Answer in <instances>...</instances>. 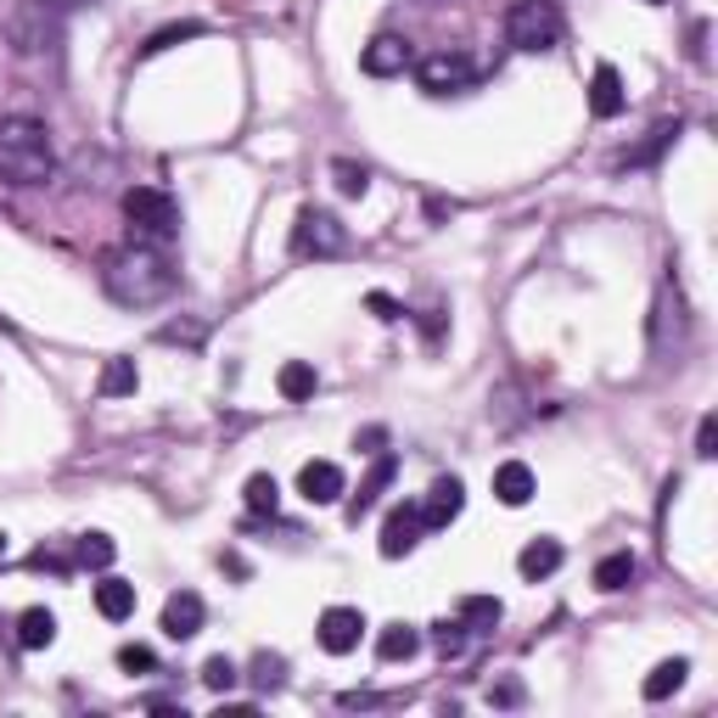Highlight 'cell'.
<instances>
[{
    "label": "cell",
    "mask_w": 718,
    "mask_h": 718,
    "mask_svg": "<svg viewBox=\"0 0 718 718\" xmlns=\"http://www.w3.org/2000/svg\"><path fill=\"white\" fill-rule=\"evenodd\" d=\"M102 286H107V298L124 304V309H152L163 298H174V286H180V270L163 248H147V242H129L107 259L102 270Z\"/></svg>",
    "instance_id": "1"
},
{
    "label": "cell",
    "mask_w": 718,
    "mask_h": 718,
    "mask_svg": "<svg viewBox=\"0 0 718 718\" xmlns=\"http://www.w3.org/2000/svg\"><path fill=\"white\" fill-rule=\"evenodd\" d=\"M57 169L52 129L39 118H0V180L7 185H45Z\"/></svg>",
    "instance_id": "2"
},
{
    "label": "cell",
    "mask_w": 718,
    "mask_h": 718,
    "mask_svg": "<svg viewBox=\"0 0 718 718\" xmlns=\"http://www.w3.org/2000/svg\"><path fill=\"white\" fill-rule=\"evenodd\" d=\"M62 23H68V0H18L7 23H0V34H7L18 57H39V52H57Z\"/></svg>",
    "instance_id": "3"
},
{
    "label": "cell",
    "mask_w": 718,
    "mask_h": 718,
    "mask_svg": "<svg viewBox=\"0 0 718 718\" xmlns=\"http://www.w3.org/2000/svg\"><path fill=\"white\" fill-rule=\"evenodd\" d=\"M124 219H129V242H147V248H169L180 236V208L158 185H129L124 191Z\"/></svg>",
    "instance_id": "4"
},
{
    "label": "cell",
    "mask_w": 718,
    "mask_h": 718,
    "mask_svg": "<svg viewBox=\"0 0 718 718\" xmlns=\"http://www.w3.org/2000/svg\"><path fill=\"white\" fill-rule=\"evenodd\" d=\"M505 39L516 45V52H556L561 45V7L556 0H511V12H505Z\"/></svg>",
    "instance_id": "5"
},
{
    "label": "cell",
    "mask_w": 718,
    "mask_h": 718,
    "mask_svg": "<svg viewBox=\"0 0 718 718\" xmlns=\"http://www.w3.org/2000/svg\"><path fill=\"white\" fill-rule=\"evenodd\" d=\"M349 248V230L338 214H326V208H304L298 225H293V253L298 259H338Z\"/></svg>",
    "instance_id": "6"
},
{
    "label": "cell",
    "mask_w": 718,
    "mask_h": 718,
    "mask_svg": "<svg viewBox=\"0 0 718 718\" xmlns=\"http://www.w3.org/2000/svg\"><path fill=\"white\" fill-rule=\"evenodd\" d=\"M415 84L426 95H455V90H471L477 84V62L466 52H433L415 62Z\"/></svg>",
    "instance_id": "7"
},
{
    "label": "cell",
    "mask_w": 718,
    "mask_h": 718,
    "mask_svg": "<svg viewBox=\"0 0 718 718\" xmlns=\"http://www.w3.org/2000/svg\"><path fill=\"white\" fill-rule=\"evenodd\" d=\"M360 635H365V612H360V606H326L320 624H315V640H320V651H331V657H349V651L360 646Z\"/></svg>",
    "instance_id": "8"
},
{
    "label": "cell",
    "mask_w": 718,
    "mask_h": 718,
    "mask_svg": "<svg viewBox=\"0 0 718 718\" xmlns=\"http://www.w3.org/2000/svg\"><path fill=\"white\" fill-rule=\"evenodd\" d=\"M421 545V505H394L388 516H381V556L388 561H399V556H410Z\"/></svg>",
    "instance_id": "9"
},
{
    "label": "cell",
    "mask_w": 718,
    "mask_h": 718,
    "mask_svg": "<svg viewBox=\"0 0 718 718\" xmlns=\"http://www.w3.org/2000/svg\"><path fill=\"white\" fill-rule=\"evenodd\" d=\"M415 62V52H410V39H399V34H376L365 52H360V68L371 73V79H394V73H404Z\"/></svg>",
    "instance_id": "10"
},
{
    "label": "cell",
    "mask_w": 718,
    "mask_h": 718,
    "mask_svg": "<svg viewBox=\"0 0 718 718\" xmlns=\"http://www.w3.org/2000/svg\"><path fill=\"white\" fill-rule=\"evenodd\" d=\"M298 494H304L309 505H338V500L349 494L343 466H338V460H304V471H298Z\"/></svg>",
    "instance_id": "11"
},
{
    "label": "cell",
    "mask_w": 718,
    "mask_h": 718,
    "mask_svg": "<svg viewBox=\"0 0 718 718\" xmlns=\"http://www.w3.org/2000/svg\"><path fill=\"white\" fill-rule=\"evenodd\" d=\"M466 511V489H460V477H438L433 489H426L421 500V528H449V522Z\"/></svg>",
    "instance_id": "12"
},
{
    "label": "cell",
    "mask_w": 718,
    "mask_h": 718,
    "mask_svg": "<svg viewBox=\"0 0 718 718\" xmlns=\"http://www.w3.org/2000/svg\"><path fill=\"white\" fill-rule=\"evenodd\" d=\"M394 477H399V455L394 449H376V460H371V471H365V483H360V494L349 500V522H360L381 494H388V483H394Z\"/></svg>",
    "instance_id": "13"
},
{
    "label": "cell",
    "mask_w": 718,
    "mask_h": 718,
    "mask_svg": "<svg viewBox=\"0 0 718 718\" xmlns=\"http://www.w3.org/2000/svg\"><path fill=\"white\" fill-rule=\"evenodd\" d=\"M203 617H208L203 595H197V590H180V595L163 601V635H169V640H191V635L203 629Z\"/></svg>",
    "instance_id": "14"
},
{
    "label": "cell",
    "mask_w": 718,
    "mask_h": 718,
    "mask_svg": "<svg viewBox=\"0 0 718 718\" xmlns=\"http://www.w3.org/2000/svg\"><path fill=\"white\" fill-rule=\"evenodd\" d=\"M534 466L528 460H500L494 466V500L500 505H511V511H522V505H528L534 500Z\"/></svg>",
    "instance_id": "15"
},
{
    "label": "cell",
    "mask_w": 718,
    "mask_h": 718,
    "mask_svg": "<svg viewBox=\"0 0 718 718\" xmlns=\"http://www.w3.org/2000/svg\"><path fill=\"white\" fill-rule=\"evenodd\" d=\"M567 561V550H561V539H550V534H539V539H528L522 545V556H516V572L528 584H539V579H550V572Z\"/></svg>",
    "instance_id": "16"
},
{
    "label": "cell",
    "mask_w": 718,
    "mask_h": 718,
    "mask_svg": "<svg viewBox=\"0 0 718 718\" xmlns=\"http://www.w3.org/2000/svg\"><path fill=\"white\" fill-rule=\"evenodd\" d=\"M624 102H629V95H624V79H617L612 62H601L595 79H590V113H595V118H617V113H624Z\"/></svg>",
    "instance_id": "17"
},
{
    "label": "cell",
    "mask_w": 718,
    "mask_h": 718,
    "mask_svg": "<svg viewBox=\"0 0 718 718\" xmlns=\"http://www.w3.org/2000/svg\"><path fill=\"white\" fill-rule=\"evenodd\" d=\"M635 572H640L635 550H612V556L595 561V590H601V595H617V590L635 584Z\"/></svg>",
    "instance_id": "18"
},
{
    "label": "cell",
    "mask_w": 718,
    "mask_h": 718,
    "mask_svg": "<svg viewBox=\"0 0 718 718\" xmlns=\"http://www.w3.org/2000/svg\"><path fill=\"white\" fill-rule=\"evenodd\" d=\"M685 674H691V662H685V657H668V662H657L651 674H646L640 696H646V702H668V696L685 685Z\"/></svg>",
    "instance_id": "19"
},
{
    "label": "cell",
    "mask_w": 718,
    "mask_h": 718,
    "mask_svg": "<svg viewBox=\"0 0 718 718\" xmlns=\"http://www.w3.org/2000/svg\"><path fill=\"white\" fill-rule=\"evenodd\" d=\"M95 612H102L107 624H124V617H135V584L102 579V584H95Z\"/></svg>",
    "instance_id": "20"
},
{
    "label": "cell",
    "mask_w": 718,
    "mask_h": 718,
    "mask_svg": "<svg viewBox=\"0 0 718 718\" xmlns=\"http://www.w3.org/2000/svg\"><path fill=\"white\" fill-rule=\"evenodd\" d=\"M140 388V371H135V360H107L102 365V376H95V394H102V399H129Z\"/></svg>",
    "instance_id": "21"
},
{
    "label": "cell",
    "mask_w": 718,
    "mask_h": 718,
    "mask_svg": "<svg viewBox=\"0 0 718 718\" xmlns=\"http://www.w3.org/2000/svg\"><path fill=\"white\" fill-rule=\"evenodd\" d=\"M415 651H421V629L415 624H388L376 635V657L381 662H410Z\"/></svg>",
    "instance_id": "22"
},
{
    "label": "cell",
    "mask_w": 718,
    "mask_h": 718,
    "mask_svg": "<svg viewBox=\"0 0 718 718\" xmlns=\"http://www.w3.org/2000/svg\"><path fill=\"white\" fill-rule=\"evenodd\" d=\"M275 388H281V399L304 404V399H315L320 376H315V365H309V360H286V365H281V376H275Z\"/></svg>",
    "instance_id": "23"
},
{
    "label": "cell",
    "mask_w": 718,
    "mask_h": 718,
    "mask_svg": "<svg viewBox=\"0 0 718 718\" xmlns=\"http://www.w3.org/2000/svg\"><path fill=\"white\" fill-rule=\"evenodd\" d=\"M52 640H57V617L45 612V606H29V612L18 617V646H23V651H45Z\"/></svg>",
    "instance_id": "24"
},
{
    "label": "cell",
    "mask_w": 718,
    "mask_h": 718,
    "mask_svg": "<svg viewBox=\"0 0 718 718\" xmlns=\"http://www.w3.org/2000/svg\"><path fill=\"white\" fill-rule=\"evenodd\" d=\"M500 617H505V606H500L494 595H466V601H460V624H466V635H489Z\"/></svg>",
    "instance_id": "25"
},
{
    "label": "cell",
    "mask_w": 718,
    "mask_h": 718,
    "mask_svg": "<svg viewBox=\"0 0 718 718\" xmlns=\"http://www.w3.org/2000/svg\"><path fill=\"white\" fill-rule=\"evenodd\" d=\"M674 135H680V118L674 124H657L651 135H646V147H635V152H624V158H617V163H624V169H646V163H657L668 147H674Z\"/></svg>",
    "instance_id": "26"
},
{
    "label": "cell",
    "mask_w": 718,
    "mask_h": 718,
    "mask_svg": "<svg viewBox=\"0 0 718 718\" xmlns=\"http://www.w3.org/2000/svg\"><path fill=\"white\" fill-rule=\"evenodd\" d=\"M113 556H118V545H113L107 534H84V539L73 545V561H79V567H90V572H107V567H113Z\"/></svg>",
    "instance_id": "27"
},
{
    "label": "cell",
    "mask_w": 718,
    "mask_h": 718,
    "mask_svg": "<svg viewBox=\"0 0 718 718\" xmlns=\"http://www.w3.org/2000/svg\"><path fill=\"white\" fill-rule=\"evenodd\" d=\"M242 494H248V511H253V516H275V505H281V483H275L270 471H253Z\"/></svg>",
    "instance_id": "28"
},
{
    "label": "cell",
    "mask_w": 718,
    "mask_h": 718,
    "mask_svg": "<svg viewBox=\"0 0 718 718\" xmlns=\"http://www.w3.org/2000/svg\"><path fill=\"white\" fill-rule=\"evenodd\" d=\"M331 180H338L343 197H365V191H371V169H365V163H349V158L331 163Z\"/></svg>",
    "instance_id": "29"
},
{
    "label": "cell",
    "mask_w": 718,
    "mask_h": 718,
    "mask_svg": "<svg viewBox=\"0 0 718 718\" xmlns=\"http://www.w3.org/2000/svg\"><path fill=\"white\" fill-rule=\"evenodd\" d=\"M248 680H253L259 691H281V685H286V657H275V651H259Z\"/></svg>",
    "instance_id": "30"
},
{
    "label": "cell",
    "mask_w": 718,
    "mask_h": 718,
    "mask_svg": "<svg viewBox=\"0 0 718 718\" xmlns=\"http://www.w3.org/2000/svg\"><path fill=\"white\" fill-rule=\"evenodd\" d=\"M203 34V23H169V29H158L147 45H140V57H158V52H169V45H180V39H197Z\"/></svg>",
    "instance_id": "31"
},
{
    "label": "cell",
    "mask_w": 718,
    "mask_h": 718,
    "mask_svg": "<svg viewBox=\"0 0 718 718\" xmlns=\"http://www.w3.org/2000/svg\"><path fill=\"white\" fill-rule=\"evenodd\" d=\"M203 338H208V326H197V320H169V326H158V343H185V349H203Z\"/></svg>",
    "instance_id": "32"
},
{
    "label": "cell",
    "mask_w": 718,
    "mask_h": 718,
    "mask_svg": "<svg viewBox=\"0 0 718 718\" xmlns=\"http://www.w3.org/2000/svg\"><path fill=\"white\" fill-rule=\"evenodd\" d=\"M118 668H124V674H152V668H158V651L152 646H118Z\"/></svg>",
    "instance_id": "33"
},
{
    "label": "cell",
    "mask_w": 718,
    "mask_h": 718,
    "mask_svg": "<svg viewBox=\"0 0 718 718\" xmlns=\"http://www.w3.org/2000/svg\"><path fill=\"white\" fill-rule=\"evenodd\" d=\"M236 680H242V674H236L230 657H208V662H203V685H208V691H230Z\"/></svg>",
    "instance_id": "34"
},
{
    "label": "cell",
    "mask_w": 718,
    "mask_h": 718,
    "mask_svg": "<svg viewBox=\"0 0 718 718\" xmlns=\"http://www.w3.org/2000/svg\"><path fill=\"white\" fill-rule=\"evenodd\" d=\"M29 567H39V572H57V579H68V572H73V556H68V550H52V545H39V550L29 556Z\"/></svg>",
    "instance_id": "35"
},
{
    "label": "cell",
    "mask_w": 718,
    "mask_h": 718,
    "mask_svg": "<svg viewBox=\"0 0 718 718\" xmlns=\"http://www.w3.org/2000/svg\"><path fill=\"white\" fill-rule=\"evenodd\" d=\"M433 646L444 651V657H460L466 651V624L455 617V624H433Z\"/></svg>",
    "instance_id": "36"
},
{
    "label": "cell",
    "mask_w": 718,
    "mask_h": 718,
    "mask_svg": "<svg viewBox=\"0 0 718 718\" xmlns=\"http://www.w3.org/2000/svg\"><path fill=\"white\" fill-rule=\"evenodd\" d=\"M522 696H528V691H522V680H511V674L489 685V702H494V707H522Z\"/></svg>",
    "instance_id": "37"
},
{
    "label": "cell",
    "mask_w": 718,
    "mask_h": 718,
    "mask_svg": "<svg viewBox=\"0 0 718 718\" xmlns=\"http://www.w3.org/2000/svg\"><path fill=\"white\" fill-rule=\"evenodd\" d=\"M696 455H702V460L718 455V421H713V415H702V426H696Z\"/></svg>",
    "instance_id": "38"
},
{
    "label": "cell",
    "mask_w": 718,
    "mask_h": 718,
    "mask_svg": "<svg viewBox=\"0 0 718 718\" xmlns=\"http://www.w3.org/2000/svg\"><path fill=\"white\" fill-rule=\"evenodd\" d=\"M365 309H371L376 320H399V315H404V309H399L388 293H371V298H365Z\"/></svg>",
    "instance_id": "39"
},
{
    "label": "cell",
    "mask_w": 718,
    "mask_h": 718,
    "mask_svg": "<svg viewBox=\"0 0 718 718\" xmlns=\"http://www.w3.org/2000/svg\"><path fill=\"white\" fill-rule=\"evenodd\" d=\"M381 444H388V433H381V426H365V433H354V449H360V455H376Z\"/></svg>",
    "instance_id": "40"
},
{
    "label": "cell",
    "mask_w": 718,
    "mask_h": 718,
    "mask_svg": "<svg viewBox=\"0 0 718 718\" xmlns=\"http://www.w3.org/2000/svg\"><path fill=\"white\" fill-rule=\"evenodd\" d=\"M421 331L438 343V338H444V309H426V315H421Z\"/></svg>",
    "instance_id": "41"
},
{
    "label": "cell",
    "mask_w": 718,
    "mask_h": 718,
    "mask_svg": "<svg viewBox=\"0 0 718 718\" xmlns=\"http://www.w3.org/2000/svg\"><path fill=\"white\" fill-rule=\"evenodd\" d=\"M640 7H662V0H640Z\"/></svg>",
    "instance_id": "42"
},
{
    "label": "cell",
    "mask_w": 718,
    "mask_h": 718,
    "mask_svg": "<svg viewBox=\"0 0 718 718\" xmlns=\"http://www.w3.org/2000/svg\"><path fill=\"white\" fill-rule=\"evenodd\" d=\"M0 550H7V534H0Z\"/></svg>",
    "instance_id": "43"
}]
</instances>
